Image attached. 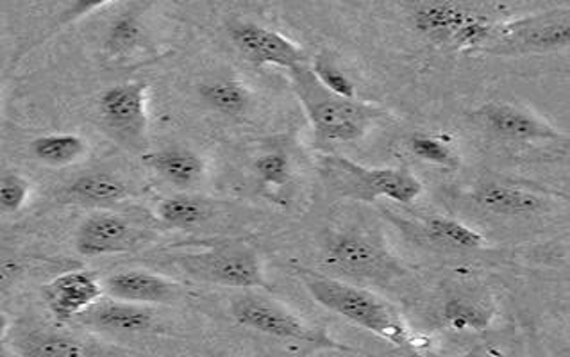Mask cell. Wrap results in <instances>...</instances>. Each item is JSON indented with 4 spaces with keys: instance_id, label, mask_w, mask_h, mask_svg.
Segmentation results:
<instances>
[{
    "instance_id": "1",
    "label": "cell",
    "mask_w": 570,
    "mask_h": 357,
    "mask_svg": "<svg viewBox=\"0 0 570 357\" xmlns=\"http://www.w3.org/2000/svg\"><path fill=\"white\" fill-rule=\"evenodd\" d=\"M299 277L304 288L322 308L336 313L345 320L353 321L354 326L371 330L399 347H415L416 338H413L397 313L377 295L315 271L299 270Z\"/></svg>"
},
{
    "instance_id": "2",
    "label": "cell",
    "mask_w": 570,
    "mask_h": 357,
    "mask_svg": "<svg viewBox=\"0 0 570 357\" xmlns=\"http://www.w3.org/2000/svg\"><path fill=\"white\" fill-rule=\"evenodd\" d=\"M292 85L308 115L313 129L324 141H356L367 135L372 123L385 117L377 106L340 97L322 87L308 65L291 70Z\"/></svg>"
},
{
    "instance_id": "3",
    "label": "cell",
    "mask_w": 570,
    "mask_h": 357,
    "mask_svg": "<svg viewBox=\"0 0 570 357\" xmlns=\"http://www.w3.org/2000/svg\"><path fill=\"white\" fill-rule=\"evenodd\" d=\"M322 168L331 188L347 199L372 202L383 197L412 204L422 194V182L406 168H368L344 156H326Z\"/></svg>"
},
{
    "instance_id": "4",
    "label": "cell",
    "mask_w": 570,
    "mask_h": 357,
    "mask_svg": "<svg viewBox=\"0 0 570 357\" xmlns=\"http://www.w3.org/2000/svg\"><path fill=\"white\" fill-rule=\"evenodd\" d=\"M569 43V8H554L512 22L492 23L489 43L481 52L513 58L557 52Z\"/></svg>"
},
{
    "instance_id": "5",
    "label": "cell",
    "mask_w": 570,
    "mask_h": 357,
    "mask_svg": "<svg viewBox=\"0 0 570 357\" xmlns=\"http://www.w3.org/2000/svg\"><path fill=\"white\" fill-rule=\"evenodd\" d=\"M179 267L195 279L232 288L265 285L258 254L245 244H218L177 259Z\"/></svg>"
},
{
    "instance_id": "6",
    "label": "cell",
    "mask_w": 570,
    "mask_h": 357,
    "mask_svg": "<svg viewBox=\"0 0 570 357\" xmlns=\"http://www.w3.org/2000/svg\"><path fill=\"white\" fill-rule=\"evenodd\" d=\"M233 318L247 329L281 339H295L326 348H344L322 329L306 326L294 313L283 308L276 300L259 295H240L232 304Z\"/></svg>"
},
{
    "instance_id": "7",
    "label": "cell",
    "mask_w": 570,
    "mask_h": 357,
    "mask_svg": "<svg viewBox=\"0 0 570 357\" xmlns=\"http://www.w3.org/2000/svg\"><path fill=\"white\" fill-rule=\"evenodd\" d=\"M146 82H126L106 90L99 100L100 117L111 135L124 146L141 149L146 143L147 126Z\"/></svg>"
},
{
    "instance_id": "8",
    "label": "cell",
    "mask_w": 570,
    "mask_h": 357,
    "mask_svg": "<svg viewBox=\"0 0 570 357\" xmlns=\"http://www.w3.org/2000/svg\"><path fill=\"white\" fill-rule=\"evenodd\" d=\"M233 43L254 65L292 68L306 63V54L294 41L256 23L236 22L229 28Z\"/></svg>"
},
{
    "instance_id": "9",
    "label": "cell",
    "mask_w": 570,
    "mask_h": 357,
    "mask_svg": "<svg viewBox=\"0 0 570 357\" xmlns=\"http://www.w3.org/2000/svg\"><path fill=\"white\" fill-rule=\"evenodd\" d=\"M43 295L56 320L70 321L102 299L105 286L90 271L72 270L50 280Z\"/></svg>"
},
{
    "instance_id": "10",
    "label": "cell",
    "mask_w": 570,
    "mask_h": 357,
    "mask_svg": "<svg viewBox=\"0 0 570 357\" xmlns=\"http://www.w3.org/2000/svg\"><path fill=\"white\" fill-rule=\"evenodd\" d=\"M135 245V229L129 220L114 212H97L79 226L76 249L88 258L127 252Z\"/></svg>"
},
{
    "instance_id": "11",
    "label": "cell",
    "mask_w": 570,
    "mask_h": 357,
    "mask_svg": "<svg viewBox=\"0 0 570 357\" xmlns=\"http://www.w3.org/2000/svg\"><path fill=\"white\" fill-rule=\"evenodd\" d=\"M480 117L493 135L507 140L548 141L558 140L561 136L560 131L543 122L542 118L503 102H490L484 106Z\"/></svg>"
},
{
    "instance_id": "12",
    "label": "cell",
    "mask_w": 570,
    "mask_h": 357,
    "mask_svg": "<svg viewBox=\"0 0 570 357\" xmlns=\"http://www.w3.org/2000/svg\"><path fill=\"white\" fill-rule=\"evenodd\" d=\"M109 297L135 304H170L179 297L181 288L167 277L150 271H117L106 279Z\"/></svg>"
},
{
    "instance_id": "13",
    "label": "cell",
    "mask_w": 570,
    "mask_h": 357,
    "mask_svg": "<svg viewBox=\"0 0 570 357\" xmlns=\"http://www.w3.org/2000/svg\"><path fill=\"white\" fill-rule=\"evenodd\" d=\"M78 318L85 326L102 333H111V335H140L155 324L153 311L144 308V304L117 299L115 303H105L100 299L87 311H82Z\"/></svg>"
},
{
    "instance_id": "14",
    "label": "cell",
    "mask_w": 570,
    "mask_h": 357,
    "mask_svg": "<svg viewBox=\"0 0 570 357\" xmlns=\"http://www.w3.org/2000/svg\"><path fill=\"white\" fill-rule=\"evenodd\" d=\"M472 14L451 0H431L416 10L415 28L428 40L454 46L458 32L462 31Z\"/></svg>"
},
{
    "instance_id": "15",
    "label": "cell",
    "mask_w": 570,
    "mask_h": 357,
    "mask_svg": "<svg viewBox=\"0 0 570 357\" xmlns=\"http://www.w3.org/2000/svg\"><path fill=\"white\" fill-rule=\"evenodd\" d=\"M327 261L333 267L342 268L356 276H376L385 268L386 259L376 245L360 236H340L333 241L327 254Z\"/></svg>"
},
{
    "instance_id": "16",
    "label": "cell",
    "mask_w": 570,
    "mask_h": 357,
    "mask_svg": "<svg viewBox=\"0 0 570 357\" xmlns=\"http://www.w3.org/2000/svg\"><path fill=\"white\" fill-rule=\"evenodd\" d=\"M146 163L165 181L179 188H188L200 181L204 176V161L194 150L170 147L158 150L146 158Z\"/></svg>"
},
{
    "instance_id": "17",
    "label": "cell",
    "mask_w": 570,
    "mask_h": 357,
    "mask_svg": "<svg viewBox=\"0 0 570 357\" xmlns=\"http://www.w3.org/2000/svg\"><path fill=\"white\" fill-rule=\"evenodd\" d=\"M474 199L487 211L504 217L533 215L543 206V199L539 195L501 185L481 186L475 191Z\"/></svg>"
},
{
    "instance_id": "18",
    "label": "cell",
    "mask_w": 570,
    "mask_h": 357,
    "mask_svg": "<svg viewBox=\"0 0 570 357\" xmlns=\"http://www.w3.org/2000/svg\"><path fill=\"white\" fill-rule=\"evenodd\" d=\"M32 158L47 167H68L87 155V141L78 135H47L31 141Z\"/></svg>"
},
{
    "instance_id": "19",
    "label": "cell",
    "mask_w": 570,
    "mask_h": 357,
    "mask_svg": "<svg viewBox=\"0 0 570 357\" xmlns=\"http://www.w3.org/2000/svg\"><path fill=\"white\" fill-rule=\"evenodd\" d=\"M70 197L85 204H111L126 199L127 186L111 173L97 172L79 177L68 190Z\"/></svg>"
},
{
    "instance_id": "20",
    "label": "cell",
    "mask_w": 570,
    "mask_h": 357,
    "mask_svg": "<svg viewBox=\"0 0 570 357\" xmlns=\"http://www.w3.org/2000/svg\"><path fill=\"white\" fill-rule=\"evenodd\" d=\"M159 218L167 226L190 229L200 226L212 217V206L206 200L190 197V195H174L159 204Z\"/></svg>"
},
{
    "instance_id": "21",
    "label": "cell",
    "mask_w": 570,
    "mask_h": 357,
    "mask_svg": "<svg viewBox=\"0 0 570 357\" xmlns=\"http://www.w3.org/2000/svg\"><path fill=\"white\" fill-rule=\"evenodd\" d=\"M424 231L431 240L448 245L453 249L474 250L483 247L484 240L480 232L453 218L431 217L424 222Z\"/></svg>"
},
{
    "instance_id": "22",
    "label": "cell",
    "mask_w": 570,
    "mask_h": 357,
    "mask_svg": "<svg viewBox=\"0 0 570 357\" xmlns=\"http://www.w3.org/2000/svg\"><path fill=\"white\" fill-rule=\"evenodd\" d=\"M200 97L213 109H217L218 113L232 115V117L244 113L250 105L249 90L242 82L236 81H217L204 85L200 88Z\"/></svg>"
},
{
    "instance_id": "23",
    "label": "cell",
    "mask_w": 570,
    "mask_h": 357,
    "mask_svg": "<svg viewBox=\"0 0 570 357\" xmlns=\"http://www.w3.org/2000/svg\"><path fill=\"white\" fill-rule=\"evenodd\" d=\"M20 353L32 357H81L91 354V348L73 336L32 335L23 341Z\"/></svg>"
},
{
    "instance_id": "24",
    "label": "cell",
    "mask_w": 570,
    "mask_h": 357,
    "mask_svg": "<svg viewBox=\"0 0 570 357\" xmlns=\"http://www.w3.org/2000/svg\"><path fill=\"white\" fill-rule=\"evenodd\" d=\"M444 318L449 326L456 330H487L492 324V313L480 304L463 299H451L445 303Z\"/></svg>"
},
{
    "instance_id": "25",
    "label": "cell",
    "mask_w": 570,
    "mask_h": 357,
    "mask_svg": "<svg viewBox=\"0 0 570 357\" xmlns=\"http://www.w3.org/2000/svg\"><path fill=\"white\" fill-rule=\"evenodd\" d=\"M312 72L318 79L322 87L333 91L336 96L354 99L356 97V88L353 81L340 70L338 65L330 58V56L321 54L313 61Z\"/></svg>"
},
{
    "instance_id": "26",
    "label": "cell",
    "mask_w": 570,
    "mask_h": 357,
    "mask_svg": "<svg viewBox=\"0 0 570 357\" xmlns=\"http://www.w3.org/2000/svg\"><path fill=\"white\" fill-rule=\"evenodd\" d=\"M410 149L416 158L425 163L440 165V167H456L458 159L453 150L445 146L444 141L431 138V136L416 135L410 140Z\"/></svg>"
},
{
    "instance_id": "27",
    "label": "cell",
    "mask_w": 570,
    "mask_h": 357,
    "mask_svg": "<svg viewBox=\"0 0 570 357\" xmlns=\"http://www.w3.org/2000/svg\"><path fill=\"white\" fill-rule=\"evenodd\" d=\"M29 182L19 173L8 172L0 176V212L13 215L23 208L29 197Z\"/></svg>"
},
{
    "instance_id": "28",
    "label": "cell",
    "mask_w": 570,
    "mask_h": 357,
    "mask_svg": "<svg viewBox=\"0 0 570 357\" xmlns=\"http://www.w3.org/2000/svg\"><path fill=\"white\" fill-rule=\"evenodd\" d=\"M140 38L141 29L136 19L131 14H124L109 29L108 47L114 54H126L135 49Z\"/></svg>"
},
{
    "instance_id": "29",
    "label": "cell",
    "mask_w": 570,
    "mask_h": 357,
    "mask_svg": "<svg viewBox=\"0 0 570 357\" xmlns=\"http://www.w3.org/2000/svg\"><path fill=\"white\" fill-rule=\"evenodd\" d=\"M254 168H256V173H258L263 185L281 188V186L288 185V181H291V161L279 152L262 156Z\"/></svg>"
},
{
    "instance_id": "30",
    "label": "cell",
    "mask_w": 570,
    "mask_h": 357,
    "mask_svg": "<svg viewBox=\"0 0 570 357\" xmlns=\"http://www.w3.org/2000/svg\"><path fill=\"white\" fill-rule=\"evenodd\" d=\"M114 0H76V4L65 13L61 23L72 22V20L81 19L85 14L91 13V11L99 10L102 6L109 4Z\"/></svg>"
},
{
    "instance_id": "31",
    "label": "cell",
    "mask_w": 570,
    "mask_h": 357,
    "mask_svg": "<svg viewBox=\"0 0 570 357\" xmlns=\"http://www.w3.org/2000/svg\"><path fill=\"white\" fill-rule=\"evenodd\" d=\"M8 329H10V320H8L4 313L0 311V356L4 354V341L6 336H8Z\"/></svg>"
}]
</instances>
